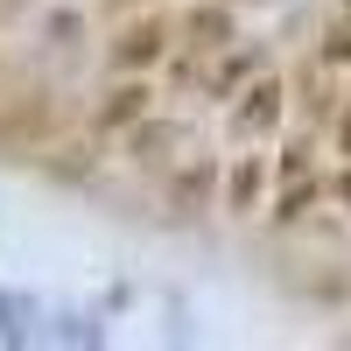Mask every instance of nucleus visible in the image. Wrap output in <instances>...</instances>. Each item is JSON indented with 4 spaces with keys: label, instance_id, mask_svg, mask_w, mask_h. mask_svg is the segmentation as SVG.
Wrapping results in <instances>:
<instances>
[{
    "label": "nucleus",
    "instance_id": "nucleus-3",
    "mask_svg": "<svg viewBox=\"0 0 351 351\" xmlns=\"http://www.w3.org/2000/svg\"><path fill=\"white\" fill-rule=\"evenodd\" d=\"M141 84H127V92H112V106H106V127H120V120H141Z\"/></svg>",
    "mask_w": 351,
    "mask_h": 351
},
{
    "label": "nucleus",
    "instance_id": "nucleus-1",
    "mask_svg": "<svg viewBox=\"0 0 351 351\" xmlns=\"http://www.w3.org/2000/svg\"><path fill=\"white\" fill-rule=\"evenodd\" d=\"M274 99H281L274 84H260V92L246 99V112H239V127H246V134H260V127H274Z\"/></svg>",
    "mask_w": 351,
    "mask_h": 351
},
{
    "label": "nucleus",
    "instance_id": "nucleus-5",
    "mask_svg": "<svg viewBox=\"0 0 351 351\" xmlns=\"http://www.w3.org/2000/svg\"><path fill=\"white\" fill-rule=\"evenodd\" d=\"M324 56H330V64H344V56H351V28H330V43H324Z\"/></svg>",
    "mask_w": 351,
    "mask_h": 351
},
{
    "label": "nucleus",
    "instance_id": "nucleus-2",
    "mask_svg": "<svg viewBox=\"0 0 351 351\" xmlns=\"http://www.w3.org/2000/svg\"><path fill=\"white\" fill-rule=\"evenodd\" d=\"M155 49H162V28H134V36L120 43V64H148Z\"/></svg>",
    "mask_w": 351,
    "mask_h": 351
},
{
    "label": "nucleus",
    "instance_id": "nucleus-6",
    "mask_svg": "<svg viewBox=\"0 0 351 351\" xmlns=\"http://www.w3.org/2000/svg\"><path fill=\"white\" fill-rule=\"evenodd\" d=\"M344 155H351V112H344Z\"/></svg>",
    "mask_w": 351,
    "mask_h": 351
},
{
    "label": "nucleus",
    "instance_id": "nucleus-4",
    "mask_svg": "<svg viewBox=\"0 0 351 351\" xmlns=\"http://www.w3.org/2000/svg\"><path fill=\"white\" fill-rule=\"evenodd\" d=\"M190 28H197V36H225V14H218V8H197Z\"/></svg>",
    "mask_w": 351,
    "mask_h": 351
}]
</instances>
